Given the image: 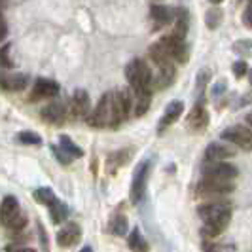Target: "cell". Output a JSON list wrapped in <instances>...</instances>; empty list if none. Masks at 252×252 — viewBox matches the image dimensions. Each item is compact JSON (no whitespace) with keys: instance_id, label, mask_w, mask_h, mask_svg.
I'll return each mask as SVG.
<instances>
[{"instance_id":"cell-1","label":"cell","mask_w":252,"mask_h":252,"mask_svg":"<svg viewBox=\"0 0 252 252\" xmlns=\"http://www.w3.org/2000/svg\"><path fill=\"white\" fill-rule=\"evenodd\" d=\"M131 110V97L127 91H108L99 104L86 118L91 127H118Z\"/></svg>"},{"instance_id":"cell-2","label":"cell","mask_w":252,"mask_h":252,"mask_svg":"<svg viewBox=\"0 0 252 252\" xmlns=\"http://www.w3.org/2000/svg\"><path fill=\"white\" fill-rule=\"evenodd\" d=\"M197 215L205 222V226L201 227V235H205V239H215L229 224L231 207L229 203H205L197 209Z\"/></svg>"},{"instance_id":"cell-3","label":"cell","mask_w":252,"mask_h":252,"mask_svg":"<svg viewBox=\"0 0 252 252\" xmlns=\"http://www.w3.org/2000/svg\"><path fill=\"white\" fill-rule=\"evenodd\" d=\"M126 78L135 95L139 93H152V70L142 59H133L126 66Z\"/></svg>"},{"instance_id":"cell-4","label":"cell","mask_w":252,"mask_h":252,"mask_svg":"<svg viewBox=\"0 0 252 252\" xmlns=\"http://www.w3.org/2000/svg\"><path fill=\"white\" fill-rule=\"evenodd\" d=\"M0 222L10 229H19L25 226V216L21 215L19 201L13 195H6L0 203Z\"/></svg>"},{"instance_id":"cell-5","label":"cell","mask_w":252,"mask_h":252,"mask_svg":"<svg viewBox=\"0 0 252 252\" xmlns=\"http://www.w3.org/2000/svg\"><path fill=\"white\" fill-rule=\"evenodd\" d=\"M59 84L55 80L50 78H38L34 82V86L31 89V95H29V102H40V101H48V99H55L59 95Z\"/></svg>"},{"instance_id":"cell-6","label":"cell","mask_w":252,"mask_h":252,"mask_svg":"<svg viewBox=\"0 0 252 252\" xmlns=\"http://www.w3.org/2000/svg\"><path fill=\"white\" fill-rule=\"evenodd\" d=\"M148 171H150V163L142 161L137 165L135 173H133V182H131V203H140L146 191V182H148Z\"/></svg>"},{"instance_id":"cell-7","label":"cell","mask_w":252,"mask_h":252,"mask_svg":"<svg viewBox=\"0 0 252 252\" xmlns=\"http://www.w3.org/2000/svg\"><path fill=\"white\" fill-rule=\"evenodd\" d=\"M222 139L239 146L243 150H252V131L245 126H231L222 131Z\"/></svg>"},{"instance_id":"cell-8","label":"cell","mask_w":252,"mask_h":252,"mask_svg":"<svg viewBox=\"0 0 252 252\" xmlns=\"http://www.w3.org/2000/svg\"><path fill=\"white\" fill-rule=\"evenodd\" d=\"M159 42H161V46L165 48V51L169 53V57L173 61H178V63H186L188 61V48L184 44V38H178L171 32V34L161 38Z\"/></svg>"},{"instance_id":"cell-9","label":"cell","mask_w":252,"mask_h":252,"mask_svg":"<svg viewBox=\"0 0 252 252\" xmlns=\"http://www.w3.org/2000/svg\"><path fill=\"white\" fill-rule=\"evenodd\" d=\"M197 191L201 195H224L233 191V182L231 180H220V178L205 177L197 186Z\"/></svg>"},{"instance_id":"cell-10","label":"cell","mask_w":252,"mask_h":252,"mask_svg":"<svg viewBox=\"0 0 252 252\" xmlns=\"http://www.w3.org/2000/svg\"><path fill=\"white\" fill-rule=\"evenodd\" d=\"M29 84H31V76L25 72L0 70V89H4V91H23Z\"/></svg>"},{"instance_id":"cell-11","label":"cell","mask_w":252,"mask_h":252,"mask_svg":"<svg viewBox=\"0 0 252 252\" xmlns=\"http://www.w3.org/2000/svg\"><path fill=\"white\" fill-rule=\"evenodd\" d=\"M175 76H177V70L173 66V61L171 63L158 64L156 74H152V88H158V89L169 88L175 82Z\"/></svg>"},{"instance_id":"cell-12","label":"cell","mask_w":252,"mask_h":252,"mask_svg":"<svg viewBox=\"0 0 252 252\" xmlns=\"http://www.w3.org/2000/svg\"><path fill=\"white\" fill-rule=\"evenodd\" d=\"M237 167L229 163H224V161H215V163H209L205 167L203 175L209 178H220V180H233L237 177Z\"/></svg>"},{"instance_id":"cell-13","label":"cell","mask_w":252,"mask_h":252,"mask_svg":"<svg viewBox=\"0 0 252 252\" xmlns=\"http://www.w3.org/2000/svg\"><path fill=\"white\" fill-rule=\"evenodd\" d=\"M89 108H91V101H89L88 91L84 89H76L72 93V99H70V112L74 118H88Z\"/></svg>"},{"instance_id":"cell-14","label":"cell","mask_w":252,"mask_h":252,"mask_svg":"<svg viewBox=\"0 0 252 252\" xmlns=\"http://www.w3.org/2000/svg\"><path fill=\"white\" fill-rule=\"evenodd\" d=\"M82 237V229L76 222H66L59 231H57V245L59 247H72Z\"/></svg>"},{"instance_id":"cell-15","label":"cell","mask_w":252,"mask_h":252,"mask_svg":"<svg viewBox=\"0 0 252 252\" xmlns=\"http://www.w3.org/2000/svg\"><path fill=\"white\" fill-rule=\"evenodd\" d=\"M40 116H42V120H44V122L59 126V124H63V122H64V116H66V106H64V102H61V101H53V102L46 104V106L42 108Z\"/></svg>"},{"instance_id":"cell-16","label":"cell","mask_w":252,"mask_h":252,"mask_svg":"<svg viewBox=\"0 0 252 252\" xmlns=\"http://www.w3.org/2000/svg\"><path fill=\"white\" fill-rule=\"evenodd\" d=\"M186 126L191 131H201L209 126V112L205 110V106H201L199 102L189 110V114L186 116Z\"/></svg>"},{"instance_id":"cell-17","label":"cell","mask_w":252,"mask_h":252,"mask_svg":"<svg viewBox=\"0 0 252 252\" xmlns=\"http://www.w3.org/2000/svg\"><path fill=\"white\" fill-rule=\"evenodd\" d=\"M150 17L154 21L156 29H163V27L171 25L175 21V10L167 8V6H159V4H154L150 8Z\"/></svg>"},{"instance_id":"cell-18","label":"cell","mask_w":252,"mask_h":252,"mask_svg":"<svg viewBox=\"0 0 252 252\" xmlns=\"http://www.w3.org/2000/svg\"><path fill=\"white\" fill-rule=\"evenodd\" d=\"M235 154L233 148L224 146V144H218V142H211L205 150V161L207 163H215V161H224L227 158H231Z\"/></svg>"},{"instance_id":"cell-19","label":"cell","mask_w":252,"mask_h":252,"mask_svg":"<svg viewBox=\"0 0 252 252\" xmlns=\"http://www.w3.org/2000/svg\"><path fill=\"white\" fill-rule=\"evenodd\" d=\"M182 112H184V102L182 101H173L171 104H167V108H165V112H163V118H161V122H159V131H163L167 126L175 124L178 118L182 116Z\"/></svg>"},{"instance_id":"cell-20","label":"cell","mask_w":252,"mask_h":252,"mask_svg":"<svg viewBox=\"0 0 252 252\" xmlns=\"http://www.w3.org/2000/svg\"><path fill=\"white\" fill-rule=\"evenodd\" d=\"M48 209H50V216L51 220L55 222V224H61V222H64L66 218H68V207H66V203H63L61 199H53V201L48 205Z\"/></svg>"},{"instance_id":"cell-21","label":"cell","mask_w":252,"mask_h":252,"mask_svg":"<svg viewBox=\"0 0 252 252\" xmlns=\"http://www.w3.org/2000/svg\"><path fill=\"white\" fill-rule=\"evenodd\" d=\"M127 245H129V249H131L133 252H148L150 251V247H148L146 239L142 237V233H140L139 227H133V229H131V233H129V237H127Z\"/></svg>"},{"instance_id":"cell-22","label":"cell","mask_w":252,"mask_h":252,"mask_svg":"<svg viewBox=\"0 0 252 252\" xmlns=\"http://www.w3.org/2000/svg\"><path fill=\"white\" fill-rule=\"evenodd\" d=\"M175 27H173V34L178 38H186L188 32V12L184 8H178L175 12Z\"/></svg>"},{"instance_id":"cell-23","label":"cell","mask_w":252,"mask_h":252,"mask_svg":"<svg viewBox=\"0 0 252 252\" xmlns=\"http://www.w3.org/2000/svg\"><path fill=\"white\" fill-rule=\"evenodd\" d=\"M59 148H61L64 154H68L72 159L84 156V150H82L76 142H72V139H70V137H66V135H61V137H59Z\"/></svg>"},{"instance_id":"cell-24","label":"cell","mask_w":252,"mask_h":252,"mask_svg":"<svg viewBox=\"0 0 252 252\" xmlns=\"http://www.w3.org/2000/svg\"><path fill=\"white\" fill-rule=\"evenodd\" d=\"M108 229L112 231L114 235H118V237H124L127 233V218L124 215H116L110 220V224H108Z\"/></svg>"},{"instance_id":"cell-25","label":"cell","mask_w":252,"mask_h":252,"mask_svg":"<svg viewBox=\"0 0 252 252\" xmlns=\"http://www.w3.org/2000/svg\"><path fill=\"white\" fill-rule=\"evenodd\" d=\"M152 93H139L135 101V116H144L150 108Z\"/></svg>"},{"instance_id":"cell-26","label":"cell","mask_w":252,"mask_h":252,"mask_svg":"<svg viewBox=\"0 0 252 252\" xmlns=\"http://www.w3.org/2000/svg\"><path fill=\"white\" fill-rule=\"evenodd\" d=\"M127 158H129V152H126V150L112 154V156L108 158V171H110V173H116V169L126 163Z\"/></svg>"},{"instance_id":"cell-27","label":"cell","mask_w":252,"mask_h":252,"mask_svg":"<svg viewBox=\"0 0 252 252\" xmlns=\"http://www.w3.org/2000/svg\"><path fill=\"white\" fill-rule=\"evenodd\" d=\"M10 50L12 46L6 44L0 48V70H12L13 68V61H12V55H10Z\"/></svg>"},{"instance_id":"cell-28","label":"cell","mask_w":252,"mask_h":252,"mask_svg":"<svg viewBox=\"0 0 252 252\" xmlns=\"http://www.w3.org/2000/svg\"><path fill=\"white\" fill-rule=\"evenodd\" d=\"M17 140H19L21 144H29V146H38V144H42L40 135L32 133V131H21V133L17 135Z\"/></svg>"},{"instance_id":"cell-29","label":"cell","mask_w":252,"mask_h":252,"mask_svg":"<svg viewBox=\"0 0 252 252\" xmlns=\"http://www.w3.org/2000/svg\"><path fill=\"white\" fill-rule=\"evenodd\" d=\"M34 197H36V201H40L42 205H50L53 199H55V193H53V189L51 188H38L34 191Z\"/></svg>"},{"instance_id":"cell-30","label":"cell","mask_w":252,"mask_h":252,"mask_svg":"<svg viewBox=\"0 0 252 252\" xmlns=\"http://www.w3.org/2000/svg\"><path fill=\"white\" fill-rule=\"evenodd\" d=\"M220 19H222V12L216 10V8L207 13V25L211 27V29H216L218 23H220Z\"/></svg>"},{"instance_id":"cell-31","label":"cell","mask_w":252,"mask_h":252,"mask_svg":"<svg viewBox=\"0 0 252 252\" xmlns=\"http://www.w3.org/2000/svg\"><path fill=\"white\" fill-rule=\"evenodd\" d=\"M51 152L55 154V158H57V161H59V163L68 165V163H70V161H72V158H70L68 154H64V152L61 150L59 146H55V144H51Z\"/></svg>"},{"instance_id":"cell-32","label":"cell","mask_w":252,"mask_h":252,"mask_svg":"<svg viewBox=\"0 0 252 252\" xmlns=\"http://www.w3.org/2000/svg\"><path fill=\"white\" fill-rule=\"evenodd\" d=\"M243 25L247 27V29H252V0L249 2L247 10L243 12Z\"/></svg>"},{"instance_id":"cell-33","label":"cell","mask_w":252,"mask_h":252,"mask_svg":"<svg viewBox=\"0 0 252 252\" xmlns=\"http://www.w3.org/2000/svg\"><path fill=\"white\" fill-rule=\"evenodd\" d=\"M247 70H249V66L245 61H237V63H233V74L237 76V78H243V76L247 74Z\"/></svg>"},{"instance_id":"cell-34","label":"cell","mask_w":252,"mask_h":252,"mask_svg":"<svg viewBox=\"0 0 252 252\" xmlns=\"http://www.w3.org/2000/svg\"><path fill=\"white\" fill-rule=\"evenodd\" d=\"M6 36H8V25H6V21H4V17H2V13H0V42Z\"/></svg>"},{"instance_id":"cell-35","label":"cell","mask_w":252,"mask_h":252,"mask_svg":"<svg viewBox=\"0 0 252 252\" xmlns=\"http://www.w3.org/2000/svg\"><path fill=\"white\" fill-rule=\"evenodd\" d=\"M247 127L252 131V114H249V116H247Z\"/></svg>"},{"instance_id":"cell-36","label":"cell","mask_w":252,"mask_h":252,"mask_svg":"<svg viewBox=\"0 0 252 252\" xmlns=\"http://www.w3.org/2000/svg\"><path fill=\"white\" fill-rule=\"evenodd\" d=\"M15 252H36V251H32V249H15Z\"/></svg>"},{"instance_id":"cell-37","label":"cell","mask_w":252,"mask_h":252,"mask_svg":"<svg viewBox=\"0 0 252 252\" xmlns=\"http://www.w3.org/2000/svg\"><path fill=\"white\" fill-rule=\"evenodd\" d=\"M80 252H93V249H91V247H84Z\"/></svg>"},{"instance_id":"cell-38","label":"cell","mask_w":252,"mask_h":252,"mask_svg":"<svg viewBox=\"0 0 252 252\" xmlns=\"http://www.w3.org/2000/svg\"><path fill=\"white\" fill-rule=\"evenodd\" d=\"M249 80H251V84H252V68H251V72H249Z\"/></svg>"},{"instance_id":"cell-39","label":"cell","mask_w":252,"mask_h":252,"mask_svg":"<svg viewBox=\"0 0 252 252\" xmlns=\"http://www.w3.org/2000/svg\"><path fill=\"white\" fill-rule=\"evenodd\" d=\"M211 2H213V4H220V2H222V0H211Z\"/></svg>"},{"instance_id":"cell-40","label":"cell","mask_w":252,"mask_h":252,"mask_svg":"<svg viewBox=\"0 0 252 252\" xmlns=\"http://www.w3.org/2000/svg\"><path fill=\"white\" fill-rule=\"evenodd\" d=\"M4 4H6V0H0V8H2V6H4Z\"/></svg>"}]
</instances>
